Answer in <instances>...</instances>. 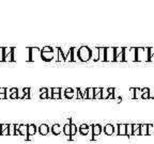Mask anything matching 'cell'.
I'll list each match as a JSON object with an SVG mask.
<instances>
[{
  "label": "cell",
  "mask_w": 154,
  "mask_h": 144,
  "mask_svg": "<svg viewBox=\"0 0 154 144\" xmlns=\"http://www.w3.org/2000/svg\"><path fill=\"white\" fill-rule=\"evenodd\" d=\"M61 89L60 88H51V94H60Z\"/></svg>",
  "instance_id": "obj_29"
},
{
  "label": "cell",
  "mask_w": 154,
  "mask_h": 144,
  "mask_svg": "<svg viewBox=\"0 0 154 144\" xmlns=\"http://www.w3.org/2000/svg\"><path fill=\"white\" fill-rule=\"evenodd\" d=\"M5 93H7V89L0 88V94H5Z\"/></svg>",
  "instance_id": "obj_33"
},
{
  "label": "cell",
  "mask_w": 154,
  "mask_h": 144,
  "mask_svg": "<svg viewBox=\"0 0 154 144\" xmlns=\"http://www.w3.org/2000/svg\"><path fill=\"white\" fill-rule=\"evenodd\" d=\"M76 132H77V126L75 124H72V123H71V137L74 136Z\"/></svg>",
  "instance_id": "obj_28"
},
{
  "label": "cell",
  "mask_w": 154,
  "mask_h": 144,
  "mask_svg": "<svg viewBox=\"0 0 154 144\" xmlns=\"http://www.w3.org/2000/svg\"><path fill=\"white\" fill-rule=\"evenodd\" d=\"M57 50H58V61H61V62H63V61H65V56L63 55V51H62V49L60 47L57 48Z\"/></svg>",
  "instance_id": "obj_22"
},
{
  "label": "cell",
  "mask_w": 154,
  "mask_h": 144,
  "mask_svg": "<svg viewBox=\"0 0 154 144\" xmlns=\"http://www.w3.org/2000/svg\"><path fill=\"white\" fill-rule=\"evenodd\" d=\"M118 134L119 136H126V125L124 124L118 125Z\"/></svg>",
  "instance_id": "obj_15"
},
{
  "label": "cell",
  "mask_w": 154,
  "mask_h": 144,
  "mask_svg": "<svg viewBox=\"0 0 154 144\" xmlns=\"http://www.w3.org/2000/svg\"><path fill=\"white\" fill-rule=\"evenodd\" d=\"M106 61H108V62H115V47L106 48Z\"/></svg>",
  "instance_id": "obj_5"
},
{
  "label": "cell",
  "mask_w": 154,
  "mask_h": 144,
  "mask_svg": "<svg viewBox=\"0 0 154 144\" xmlns=\"http://www.w3.org/2000/svg\"><path fill=\"white\" fill-rule=\"evenodd\" d=\"M9 132H10L11 136H14V134H15V125L14 124L9 125Z\"/></svg>",
  "instance_id": "obj_27"
},
{
  "label": "cell",
  "mask_w": 154,
  "mask_h": 144,
  "mask_svg": "<svg viewBox=\"0 0 154 144\" xmlns=\"http://www.w3.org/2000/svg\"><path fill=\"white\" fill-rule=\"evenodd\" d=\"M18 132L21 136H26L27 137V126L24 124H21L18 126Z\"/></svg>",
  "instance_id": "obj_17"
},
{
  "label": "cell",
  "mask_w": 154,
  "mask_h": 144,
  "mask_svg": "<svg viewBox=\"0 0 154 144\" xmlns=\"http://www.w3.org/2000/svg\"><path fill=\"white\" fill-rule=\"evenodd\" d=\"M9 128V125L8 124H3V125H1V134H2L4 130H7V129Z\"/></svg>",
  "instance_id": "obj_31"
},
{
  "label": "cell",
  "mask_w": 154,
  "mask_h": 144,
  "mask_svg": "<svg viewBox=\"0 0 154 144\" xmlns=\"http://www.w3.org/2000/svg\"><path fill=\"white\" fill-rule=\"evenodd\" d=\"M49 126L46 124H42L41 126L38 127V132H40V134H42V136H46L47 134L49 132Z\"/></svg>",
  "instance_id": "obj_10"
},
{
  "label": "cell",
  "mask_w": 154,
  "mask_h": 144,
  "mask_svg": "<svg viewBox=\"0 0 154 144\" xmlns=\"http://www.w3.org/2000/svg\"><path fill=\"white\" fill-rule=\"evenodd\" d=\"M40 92H41V95H40V98L41 99H46V98H49V95H48V89L46 88H43L40 90Z\"/></svg>",
  "instance_id": "obj_16"
},
{
  "label": "cell",
  "mask_w": 154,
  "mask_h": 144,
  "mask_svg": "<svg viewBox=\"0 0 154 144\" xmlns=\"http://www.w3.org/2000/svg\"><path fill=\"white\" fill-rule=\"evenodd\" d=\"M113 93H115V89L113 88H108L105 91L103 90L101 99H108V98H110V97H113Z\"/></svg>",
  "instance_id": "obj_7"
},
{
  "label": "cell",
  "mask_w": 154,
  "mask_h": 144,
  "mask_svg": "<svg viewBox=\"0 0 154 144\" xmlns=\"http://www.w3.org/2000/svg\"><path fill=\"white\" fill-rule=\"evenodd\" d=\"M144 134H149L148 125H140V131H139V136H144Z\"/></svg>",
  "instance_id": "obj_20"
},
{
  "label": "cell",
  "mask_w": 154,
  "mask_h": 144,
  "mask_svg": "<svg viewBox=\"0 0 154 144\" xmlns=\"http://www.w3.org/2000/svg\"><path fill=\"white\" fill-rule=\"evenodd\" d=\"M103 128L102 126H101L100 124H95V125H92V134H93V138L94 137H98L101 134V132H102Z\"/></svg>",
  "instance_id": "obj_8"
},
{
  "label": "cell",
  "mask_w": 154,
  "mask_h": 144,
  "mask_svg": "<svg viewBox=\"0 0 154 144\" xmlns=\"http://www.w3.org/2000/svg\"><path fill=\"white\" fill-rule=\"evenodd\" d=\"M64 94H65V97H67V98L71 99V98H73V96H74V90L71 88H67V89H65Z\"/></svg>",
  "instance_id": "obj_18"
},
{
  "label": "cell",
  "mask_w": 154,
  "mask_h": 144,
  "mask_svg": "<svg viewBox=\"0 0 154 144\" xmlns=\"http://www.w3.org/2000/svg\"><path fill=\"white\" fill-rule=\"evenodd\" d=\"M69 61V62H74L77 60V49L75 47L70 48L69 52H67V57H65V61Z\"/></svg>",
  "instance_id": "obj_6"
},
{
  "label": "cell",
  "mask_w": 154,
  "mask_h": 144,
  "mask_svg": "<svg viewBox=\"0 0 154 144\" xmlns=\"http://www.w3.org/2000/svg\"><path fill=\"white\" fill-rule=\"evenodd\" d=\"M104 132H105L107 136H111V134L115 132V127H113L111 124L105 125V127H104Z\"/></svg>",
  "instance_id": "obj_12"
},
{
  "label": "cell",
  "mask_w": 154,
  "mask_h": 144,
  "mask_svg": "<svg viewBox=\"0 0 154 144\" xmlns=\"http://www.w3.org/2000/svg\"><path fill=\"white\" fill-rule=\"evenodd\" d=\"M0 134H1V125H0Z\"/></svg>",
  "instance_id": "obj_35"
},
{
  "label": "cell",
  "mask_w": 154,
  "mask_h": 144,
  "mask_svg": "<svg viewBox=\"0 0 154 144\" xmlns=\"http://www.w3.org/2000/svg\"><path fill=\"white\" fill-rule=\"evenodd\" d=\"M13 61H15V48L14 47L2 48L1 62H13Z\"/></svg>",
  "instance_id": "obj_2"
},
{
  "label": "cell",
  "mask_w": 154,
  "mask_h": 144,
  "mask_svg": "<svg viewBox=\"0 0 154 144\" xmlns=\"http://www.w3.org/2000/svg\"><path fill=\"white\" fill-rule=\"evenodd\" d=\"M40 56H41L42 60L49 62L54 59V48L50 46H45V47H43V49H41Z\"/></svg>",
  "instance_id": "obj_3"
},
{
  "label": "cell",
  "mask_w": 154,
  "mask_h": 144,
  "mask_svg": "<svg viewBox=\"0 0 154 144\" xmlns=\"http://www.w3.org/2000/svg\"><path fill=\"white\" fill-rule=\"evenodd\" d=\"M134 61H148V48H134Z\"/></svg>",
  "instance_id": "obj_4"
},
{
  "label": "cell",
  "mask_w": 154,
  "mask_h": 144,
  "mask_svg": "<svg viewBox=\"0 0 154 144\" xmlns=\"http://www.w3.org/2000/svg\"><path fill=\"white\" fill-rule=\"evenodd\" d=\"M87 99H94V88L87 89Z\"/></svg>",
  "instance_id": "obj_19"
},
{
  "label": "cell",
  "mask_w": 154,
  "mask_h": 144,
  "mask_svg": "<svg viewBox=\"0 0 154 144\" xmlns=\"http://www.w3.org/2000/svg\"><path fill=\"white\" fill-rule=\"evenodd\" d=\"M77 59L81 62H87L92 59V50L88 46H81L77 50Z\"/></svg>",
  "instance_id": "obj_1"
},
{
  "label": "cell",
  "mask_w": 154,
  "mask_h": 144,
  "mask_svg": "<svg viewBox=\"0 0 154 144\" xmlns=\"http://www.w3.org/2000/svg\"><path fill=\"white\" fill-rule=\"evenodd\" d=\"M36 132V126L34 124H30L27 126V137L34 136Z\"/></svg>",
  "instance_id": "obj_9"
},
{
  "label": "cell",
  "mask_w": 154,
  "mask_h": 144,
  "mask_svg": "<svg viewBox=\"0 0 154 144\" xmlns=\"http://www.w3.org/2000/svg\"><path fill=\"white\" fill-rule=\"evenodd\" d=\"M51 132H53V134H55V136L60 134V132H61V127H60V125L59 124L53 125V126H51Z\"/></svg>",
  "instance_id": "obj_13"
},
{
  "label": "cell",
  "mask_w": 154,
  "mask_h": 144,
  "mask_svg": "<svg viewBox=\"0 0 154 144\" xmlns=\"http://www.w3.org/2000/svg\"><path fill=\"white\" fill-rule=\"evenodd\" d=\"M98 60L106 61V47H100L98 48Z\"/></svg>",
  "instance_id": "obj_11"
},
{
  "label": "cell",
  "mask_w": 154,
  "mask_h": 144,
  "mask_svg": "<svg viewBox=\"0 0 154 144\" xmlns=\"http://www.w3.org/2000/svg\"><path fill=\"white\" fill-rule=\"evenodd\" d=\"M60 97H61L60 94H51L50 95V98H53V99H59Z\"/></svg>",
  "instance_id": "obj_30"
},
{
  "label": "cell",
  "mask_w": 154,
  "mask_h": 144,
  "mask_svg": "<svg viewBox=\"0 0 154 144\" xmlns=\"http://www.w3.org/2000/svg\"><path fill=\"white\" fill-rule=\"evenodd\" d=\"M126 136H133V124L126 125Z\"/></svg>",
  "instance_id": "obj_26"
},
{
  "label": "cell",
  "mask_w": 154,
  "mask_h": 144,
  "mask_svg": "<svg viewBox=\"0 0 154 144\" xmlns=\"http://www.w3.org/2000/svg\"><path fill=\"white\" fill-rule=\"evenodd\" d=\"M24 99H30V88H24Z\"/></svg>",
  "instance_id": "obj_25"
},
{
  "label": "cell",
  "mask_w": 154,
  "mask_h": 144,
  "mask_svg": "<svg viewBox=\"0 0 154 144\" xmlns=\"http://www.w3.org/2000/svg\"><path fill=\"white\" fill-rule=\"evenodd\" d=\"M18 92V91H17ZM17 92H15V93H12V94H11V95H10V98L11 99H16V98H17Z\"/></svg>",
  "instance_id": "obj_32"
},
{
  "label": "cell",
  "mask_w": 154,
  "mask_h": 144,
  "mask_svg": "<svg viewBox=\"0 0 154 144\" xmlns=\"http://www.w3.org/2000/svg\"><path fill=\"white\" fill-rule=\"evenodd\" d=\"M5 98H7L5 94H0V99H5Z\"/></svg>",
  "instance_id": "obj_34"
},
{
  "label": "cell",
  "mask_w": 154,
  "mask_h": 144,
  "mask_svg": "<svg viewBox=\"0 0 154 144\" xmlns=\"http://www.w3.org/2000/svg\"><path fill=\"white\" fill-rule=\"evenodd\" d=\"M79 132H80V134H82V136L88 134V132H89V125H87V124L80 125V126H79Z\"/></svg>",
  "instance_id": "obj_14"
},
{
  "label": "cell",
  "mask_w": 154,
  "mask_h": 144,
  "mask_svg": "<svg viewBox=\"0 0 154 144\" xmlns=\"http://www.w3.org/2000/svg\"><path fill=\"white\" fill-rule=\"evenodd\" d=\"M148 61H154V48H148Z\"/></svg>",
  "instance_id": "obj_24"
},
{
  "label": "cell",
  "mask_w": 154,
  "mask_h": 144,
  "mask_svg": "<svg viewBox=\"0 0 154 144\" xmlns=\"http://www.w3.org/2000/svg\"><path fill=\"white\" fill-rule=\"evenodd\" d=\"M63 132L65 136L71 137V124H65L63 127Z\"/></svg>",
  "instance_id": "obj_23"
},
{
  "label": "cell",
  "mask_w": 154,
  "mask_h": 144,
  "mask_svg": "<svg viewBox=\"0 0 154 144\" xmlns=\"http://www.w3.org/2000/svg\"><path fill=\"white\" fill-rule=\"evenodd\" d=\"M141 91H142V95H141V98L142 99H147V98H150V97H151V96H150V90L148 88L142 89Z\"/></svg>",
  "instance_id": "obj_21"
}]
</instances>
